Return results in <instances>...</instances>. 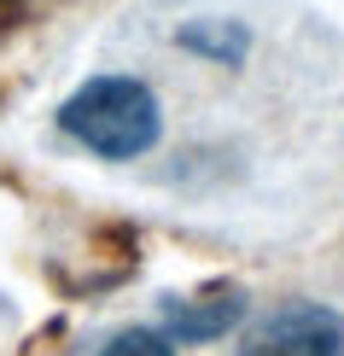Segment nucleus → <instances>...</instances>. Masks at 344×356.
<instances>
[{"label":"nucleus","instance_id":"f257e3e1","mask_svg":"<svg viewBox=\"0 0 344 356\" xmlns=\"http://www.w3.org/2000/svg\"><path fill=\"white\" fill-rule=\"evenodd\" d=\"M58 129L99 158H140L163 135V111L140 76H94L58 106Z\"/></svg>","mask_w":344,"mask_h":356},{"label":"nucleus","instance_id":"f03ea898","mask_svg":"<svg viewBox=\"0 0 344 356\" xmlns=\"http://www.w3.org/2000/svg\"><path fill=\"white\" fill-rule=\"evenodd\" d=\"M239 356H344V316L327 304H280L239 339Z\"/></svg>","mask_w":344,"mask_h":356},{"label":"nucleus","instance_id":"7ed1b4c3","mask_svg":"<svg viewBox=\"0 0 344 356\" xmlns=\"http://www.w3.org/2000/svg\"><path fill=\"white\" fill-rule=\"evenodd\" d=\"M245 321V292L239 286H211L199 298H170L163 304V333L175 345H204V339H222Z\"/></svg>","mask_w":344,"mask_h":356},{"label":"nucleus","instance_id":"20e7f679","mask_svg":"<svg viewBox=\"0 0 344 356\" xmlns=\"http://www.w3.org/2000/svg\"><path fill=\"white\" fill-rule=\"evenodd\" d=\"M181 47L216 58V65H239L245 47H251V35H245L239 24H228V18H211V24H187V29H181Z\"/></svg>","mask_w":344,"mask_h":356},{"label":"nucleus","instance_id":"39448f33","mask_svg":"<svg viewBox=\"0 0 344 356\" xmlns=\"http://www.w3.org/2000/svg\"><path fill=\"white\" fill-rule=\"evenodd\" d=\"M99 356H175V339L152 333V327H129V333H117Z\"/></svg>","mask_w":344,"mask_h":356}]
</instances>
